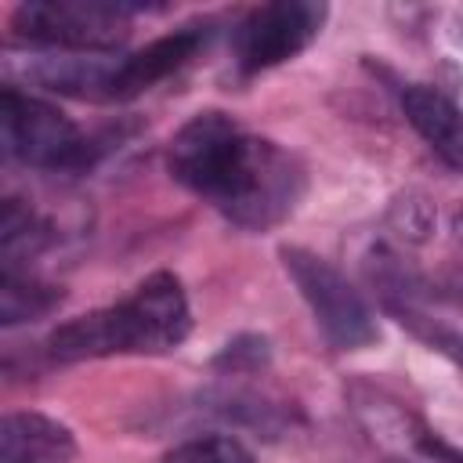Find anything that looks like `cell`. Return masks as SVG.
Masks as SVG:
<instances>
[{
  "label": "cell",
  "instance_id": "1",
  "mask_svg": "<svg viewBox=\"0 0 463 463\" xmlns=\"http://www.w3.org/2000/svg\"><path fill=\"white\" fill-rule=\"evenodd\" d=\"M170 174L242 232L282 224L304 199L307 174L293 152L250 134L221 109H203L170 137Z\"/></svg>",
  "mask_w": 463,
  "mask_h": 463
},
{
  "label": "cell",
  "instance_id": "2",
  "mask_svg": "<svg viewBox=\"0 0 463 463\" xmlns=\"http://www.w3.org/2000/svg\"><path fill=\"white\" fill-rule=\"evenodd\" d=\"M192 333V307L174 271H152L137 289L109 307L61 322L47 336L54 362H87L109 354H166Z\"/></svg>",
  "mask_w": 463,
  "mask_h": 463
},
{
  "label": "cell",
  "instance_id": "3",
  "mask_svg": "<svg viewBox=\"0 0 463 463\" xmlns=\"http://www.w3.org/2000/svg\"><path fill=\"white\" fill-rule=\"evenodd\" d=\"M130 4L105 0H25L11 14V36L72 54H112L130 36Z\"/></svg>",
  "mask_w": 463,
  "mask_h": 463
},
{
  "label": "cell",
  "instance_id": "4",
  "mask_svg": "<svg viewBox=\"0 0 463 463\" xmlns=\"http://www.w3.org/2000/svg\"><path fill=\"white\" fill-rule=\"evenodd\" d=\"M282 268L300 289L304 304L315 315V326L336 351H362L380 336L376 315L362 289L347 282L340 268H333L326 257L304 250V246H279Z\"/></svg>",
  "mask_w": 463,
  "mask_h": 463
},
{
  "label": "cell",
  "instance_id": "5",
  "mask_svg": "<svg viewBox=\"0 0 463 463\" xmlns=\"http://www.w3.org/2000/svg\"><path fill=\"white\" fill-rule=\"evenodd\" d=\"M4 152L36 170H83L94 156L90 137L51 101L7 83L0 90Z\"/></svg>",
  "mask_w": 463,
  "mask_h": 463
},
{
  "label": "cell",
  "instance_id": "6",
  "mask_svg": "<svg viewBox=\"0 0 463 463\" xmlns=\"http://www.w3.org/2000/svg\"><path fill=\"white\" fill-rule=\"evenodd\" d=\"M329 7L315 0H271L242 14L232 36L239 72L253 76L297 58L326 25Z\"/></svg>",
  "mask_w": 463,
  "mask_h": 463
},
{
  "label": "cell",
  "instance_id": "7",
  "mask_svg": "<svg viewBox=\"0 0 463 463\" xmlns=\"http://www.w3.org/2000/svg\"><path fill=\"white\" fill-rule=\"evenodd\" d=\"M210 25L206 22H192V25H181L152 43H145L141 51L134 54H123L116 58L112 65V90H109V101H130L137 94H145L148 87H156L159 80H166L170 72L184 69L206 43H210Z\"/></svg>",
  "mask_w": 463,
  "mask_h": 463
},
{
  "label": "cell",
  "instance_id": "8",
  "mask_svg": "<svg viewBox=\"0 0 463 463\" xmlns=\"http://www.w3.org/2000/svg\"><path fill=\"white\" fill-rule=\"evenodd\" d=\"M402 112L427 148L452 170L463 174V109L427 83H409L402 90Z\"/></svg>",
  "mask_w": 463,
  "mask_h": 463
},
{
  "label": "cell",
  "instance_id": "9",
  "mask_svg": "<svg viewBox=\"0 0 463 463\" xmlns=\"http://www.w3.org/2000/svg\"><path fill=\"white\" fill-rule=\"evenodd\" d=\"M76 438L43 412H7L0 423V463H72Z\"/></svg>",
  "mask_w": 463,
  "mask_h": 463
},
{
  "label": "cell",
  "instance_id": "10",
  "mask_svg": "<svg viewBox=\"0 0 463 463\" xmlns=\"http://www.w3.org/2000/svg\"><path fill=\"white\" fill-rule=\"evenodd\" d=\"M61 300H65V293L58 286L40 282L29 271L4 268V275H0V322L4 326L36 322V318L51 315Z\"/></svg>",
  "mask_w": 463,
  "mask_h": 463
},
{
  "label": "cell",
  "instance_id": "11",
  "mask_svg": "<svg viewBox=\"0 0 463 463\" xmlns=\"http://www.w3.org/2000/svg\"><path fill=\"white\" fill-rule=\"evenodd\" d=\"M47 242H51V224L33 206H25L22 199H4V210H0L4 268H18V260L36 257Z\"/></svg>",
  "mask_w": 463,
  "mask_h": 463
},
{
  "label": "cell",
  "instance_id": "12",
  "mask_svg": "<svg viewBox=\"0 0 463 463\" xmlns=\"http://www.w3.org/2000/svg\"><path fill=\"white\" fill-rule=\"evenodd\" d=\"M383 307H387L412 336H420L427 347H434L438 354H445V358H452L456 365H463V329H456V326H449V322H441V318H430V315L420 311L412 300H383Z\"/></svg>",
  "mask_w": 463,
  "mask_h": 463
},
{
  "label": "cell",
  "instance_id": "13",
  "mask_svg": "<svg viewBox=\"0 0 463 463\" xmlns=\"http://www.w3.org/2000/svg\"><path fill=\"white\" fill-rule=\"evenodd\" d=\"M163 463H253V452L232 434H203L174 445Z\"/></svg>",
  "mask_w": 463,
  "mask_h": 463
},
{
  "label": "cell",
  "instance_id": "14",
  "mask_svg": "<svg viewBox=\"0 0 463 463\" xmlns=\"http://www.w3.org/2000/svg\"><path fill=\"white\" fill-rule=\"evenodd\" d=\"M268 358H271V351H268L264 336H239L213 358V365L224 373H257L268 365Z\"/></svg>",
  "mask_w": 463,
  "mask_h": 463
},
{
  "label": "cell",
  "instance_id": "15",
  "mask_svg": "<svg viewBox=\"0 0 463 463\" xmlns=\"http://www.w3.org/2000/svg\"><path fill=\"white\" fill-rule=\"evenodd\" d=\"M416 449H420L430 463H463V449L452 445V441H445V438L434 434V430H423V434L416 438Z\"/></svg>",
  "mask_w": 463,
  "mask_h": 463
}]
</instances>
